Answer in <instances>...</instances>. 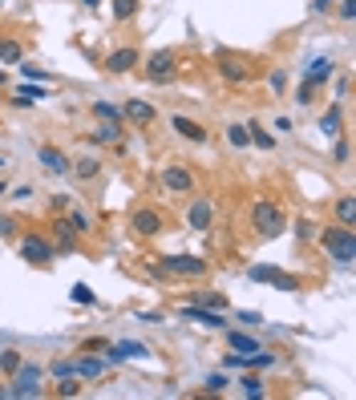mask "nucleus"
<instances>
[{
	"label": "nucleus",
	"instance_id": "5701e85b",
	"mask_svg": "<svg viewBox=\"0 0 356 400\" xmlns=\"http://www.w3.org/2000/svg\"><path fill=\"white\" fill-rule=\"evenodd\" d=\"M227 344H231L235 352H243V356H251V352L263 348V344H259V340H255L251 332H239V327H227Z\"/></svg>",
	"mask_w": 356,
	"mask_h": 400
},
{
	"label": "nucleus",
	"instance_id": "c756f323",
	"mask_svg": "<svg viewBox=\"0 0 356 400\" xmlns=\"http://www.w3.org/2000/svg\"><path fill=\"white\" fill-rule=\"evenodd\" d=\"M227 142L235 146V150H247V146H251V138H247V125H243V122H231L227 125Z\"/></svg>",
	"mask_w": 356,
	"mask_h": 400
},
{
	"label": "nucleus",
	"instance_id": "2eb2a0df",
	"mask_svg": "<svg viewBox=\"0 0 356 400\" xmlns=\"http://www.w3.org/2000/svg\"><path fill=\"white\" fill-rule=\"evenodd\" d=\"M53 235H57L53 255H73V251H77V231L65 223V214H57V219H53Z\"/></svg>",
	"mask_w": 356,
	"mask_h": 400
},
{
	"label": "nucleus",
	"instance_id": "58836bf2",
	"mask_svg": "<svg viewBox=\"0 0 356 400\" xmlns=\"http://www.w3.org/2000/svg\"><path fill=\"white\" fill-rule=\"evenodd\" d=\"M316 89L320 85H312V81H300V85H295V101H300V105H312V101H316Z\"/></svg>",
	"mask_w": 356,
	"mask_h": 400
},
{
	"label": "nucleus",
	"instance_id": "bb28decb",
	"mask_svg": "<svg viewBox=\"0 0 356 400\" xmlns=\"http://www.w3.org/2000/svg\"><path fill=\"white\" fill-rule=\"evenodd\" d=\"M117 138H122V122H105V125L93 130V142H98V146H114Z\"/></svg>",
	"mask_w": 356,
	"mask_h": 400
},
{
	"label": "nucleus",
	"instance_id": "4c0bfd02",
	"mask_svg": "<svg viewBox=\"0 0 356 400\" xmlns=\"http://www.w3.org/2000/svg\"><path fill=\"white\" fill-rule=\"evenodd\" d=\"M49 372L57 376V380H65V376H77V360H53Z\"/></svg>",
	"mask_w": 356,
	"mask_h": 400
},
{
	"label": "nucleus",
	"instance_id": "f03ea898",
	"mask_svg": "<svg viewBox=\"0 0 356 400\" xmlns=\"http://www.w3.org/2000/svg\"><path fill=\"white\" fill-rule=\"evenodd\" d=\"M251 231L259 238H276L283 231V211H280V202H271V199H259L251 206Z\"/></svg>",
	"mask_w": 356,
	"mask_h": 400
},
{
	"label": "nucleus",
	"instance_id": "5fc2aeb1",
	"mask_svg": "<svg viewBox=\"0 0 356 400\" xmlns=\"http://www.w3.org/2000/svg\"><path fill=\"white\" fill-rule=\"evenodd\" d=\"M332 9V0H312V13H328Z\"/></svg>",
	"mask_w": 356,
	"mask_h": 400
},
{
	"label": "nucleus",
	"instance_id": "39448f33",
	"mask_svg": "<svg viewBox=\"0 0 356 400\" xmlns=\"http://www.w3.org/2000/svg\"><path fill=\"white\" fill-rule=\"evenodd\" d=\"M247 279H251V283H267V288H276V291H295L300 288V279L288 275L283 267H271V263H255V267H247Z\"/></svg>",
	"mask_w": 356,
	"mask_h": 400
},
{
	"label": "nucleus",
	"instance_id": "a19ab883",
	"mask_svg": "<svg viewBox=\"0 0 356 400\" xmlns=\"http://www.w3.org/2000/svg\"><path fill=\"white\" fill-rule=\"evenodd\" d=\"M21 73H25V81H49L45 69H37V65H28V61H21Z\"/></svg>",
	"mask_w": 356,
	"mask_h": 400
},
{
	"label": "nucleus",
	"instance_id": "052dcab7",
	"mask_svg": "<svg viewBox=\"0 0 356 400\" xmlns=\"http://www.w3.org/2000/svg\"><path fill=\"white\" fill-rule=\"evenodd\" d=\"M0 85H4V73H0Z\"/></svg>",
	"mask_w": 356,
	"mask_h": 400
},
{
	"label": "nucleus",
	"instance_id": "9b49d317",
	"mask_svg": "<svg viewBox=\"0 0 356 400\" xmlns=\"http://www.w3.org/2000/svg\"><path fill=\"white\" fill-rule=\"evenodd\" d=\"M134 65H142V53L134 49V45H122V49H114L110 57H105V73L122 77V73H130Z\"/></svg>",
	"mask_w": 356,
	"mask_h": 400
},
{
	"label": "nucleus",
	"instance_id": "2f4dec72",
	"mask_svg": "<svg viewBox=\"0 0 356 400\" xmlns=\"http://www.w3.org/2000/svg\"><path fill=\"white\" fill-rule=\"evenodd\" d=\"M93 117L98 122H122V110L110 105V101H93Z\"/></svg>",
	"mask_w": 356,
	"mask_h": 400
},
{
	"label": "nucleus",
	"instance_id": "864d4df0",
	"mask_svg": "<svg viewBox=\"0 0 356 400\" xmlns=\"http://www.w3.org/2000/svg\"><path fill=\"white\" fill-rule=\"evenodd\" d=\"M13 199H33V186H16V190H9Z\"/></svg>",
	"mask_w": 356,
	"mask_h": 400
},
{
	"label": "nucleus",
	"instance_id": "6ab92c4d",
	"mask_svg": "<svg viewBox=\"0 0 356 400\" xmlns=\"http://www.w3.org/2000/svg\"><path fill=\"white\" fill-rule=\"evenodd\" d=\"M69 174H73L77 182H93V178L102 174V158H98V154H85V158L69 162Z\"/></svg>",
	"mask_w": 356,
	"mask_h": 400
},
{
	"label": "nucleus",
	"instance_id": "f257e3e1",
	"mask_svg": "<svg viewBox=\"0 0 356 400\" xmlns=\"http://www.w3.org/2000/svg\"><path fill=\"white\" fill-rule=\"evenodd\" d=\"M320 247L328 251L336 263H352V255H356V235H352V226H344V223L324 226V231H320Z\"/></svg>",
	"mask_w": 356,
	"mask_h": 400
},
{
	"label": "nucleus",
	"instance_id": "412c9836",
	"mask_svg": "<svg viewBox=\"0 0 356 400\" xmlns=\"http://www.w3.org/2000/svg\"><path fill=\"white\" fill-rule=\"evenodd\" d=\"M316 125H320V134H324V138H336V134H344V110H340V105L324 110Z\"/></svg>",
	"mask_w": 356,
	"mask_h": 400
},
{
	"label": "nucleus",
	"instance_id": "ddd939ff",
	"mask_svg": "<svg viewBox=\"0 0 356 400\" xmlns=\"http://www.w3.org/2000/svg\"><path fill=\"white\" fill-rule=\"evenodd\" d=\"M122 122H134V125H154V122H158V110H154L150 101L130 98L126 105H122Z\"/></svg>",
	"mask_w": 356,
	"mask_h": 400
},
{
	"label": "nucleus",
	"instance_id": "f3484780",
	"mask_svg": "<svg viewBox=\"0 0 356 400\" xmlns=\"http://www.w3.org/2000/svg\"><path fill=\"white\" fill-rule=\"evenodd\" d=\"M211 219H215L211 199H194L191 206H187V226H191V231H206V226H211Z\"/></svg>",
	"mask_w": 356,
	"mask_h": 400
},
{
	"label": "nucleus",
	"instance_id": "603ef678",
	"mask_svg": "<svg viewBox=\"0 0 356 400\" xmlns=\"http://www.w3.org/2000/svg\"><path fill=\"white\" fill-rule=\"evenodd\" d=\"M276 130H280V134H292L295 125H292V117H276Z\"/></svg>",
	"mask_w": 356,
	"mask_h": 400
},
{
	"label": "nucleus",
	"instance_id": "9d476101",
	"mask_svg": "<svg viewBox=\"0 0 356 400\" xmlns=\"http://www.w3.org/2000/svg\"><path fill=\"white\" fill-rule=\"evenodd\" d=\"M146 356H150V348H146V344H138V340H117V344H110V348H105V360H110V364L146 360Z\"/></svg>",
	"mask_w": 356,
	"mask_h": 400
},
{
	"label": "nucleus",
	"instance_id": "c85d7f7f",
	"mask_svg": "<svg viewBox=\"0 0 356 400\" xmlns=\"http://www.w3.org/2000/svg\"><path fill=\"white\" fill-rule=\"evenodd\" d=\"M21 57H25V49H21V41H13V37H0V61L21 65Z\"/></svg>",
	"mask_w": 356,
	"mask_h": 400
},
{
	"label": "nucleus",
	"instance_id": "de8ad7c7",
	"mask_svg": "<svg viewBox=\"0 0 356 400\" xmlns=\"http://www.w3.org/2000/svg\"><path fill=\"white\" fill-rule=\"evenodd\" d=\"M105 348H110V340H85L81 344V352H93V356H102Z\"/></svg>",
	"mask_w": 356,
	"mask_h": 400
},
{
	"label": "nucleus",
	"instance_id": "1a4fd4ad",
	"mask_svg": "<svg viewBox=\"0 0 356 400\" xmlns=\"http://www.w3.org/2000/svg\"><path fill=\"white\" fill-rule=\"evenodd\" d=\"M158 182H162V190H170V194H191V190L199 186L187 166H166L162 174H158Z\"/></svg>",
	"mask_w": 356,
	"mask_h": 400
},
{
	"label": "nucleus",
	"instance_id": "09e8293b",
	"mask_svg": "<svg viewBox=\"0 0 356 400\" xmlns=\"http://www.w3.org/2000/svg\"><path fill=\"white\" fill-rule=\"evenodd\" d=\"M348 89H352V77H348V73H340V77H336V98H348Z\"/></svg>",
	"mask_w": 356,
	"mask_h": 400
},
{
	"label": "nucleus",
	"instance_id": "8fccbe9b",
	"mask_svg": "<svg viewBox=\"0 0 356 400\" xmlns=\"http://www.w3.org/2000/svg\"><path fill=\"white\" fill-rule=\"evenodd\" d=\"M235 320H239L243 327H259V324H263V315H255V312H239Z\"/></svg>",
	"mask_w": 356,
	"mask_h": 400
},
{
	"label": "nucleus",
	"instance_id": "7ed1b4c3",
	"mask_svg": "<svg viewBox=\"0 0 356 400\" xmlns=\"http://www.w3.org/2000/svg\"><path fill=\"white\" fill-rule=\"evenodd\" d=\"M9 380H13V384H9V396H16V400L41 396V380H45V368H41V364L21 360V368H16V372L9 376Z\"/></svg>",
	"mask_w": 356,
	"mask_h": 400
},
{
	"label": "nucleus",
	"instance_id": "4be33fe9",
	"mask_svg": "<svg viewBox=\"0 0 356 400\" xmlns=\"http://www.w3.org/2000/svg\"><path fill=\"white\" fill-rule=\"evenodd\" d=\"M105 368H110V360H105V356H93V352H85V356L77 360V376H85V380L105 376Z\"/></svg>",
	"mask_w": 356,
	"mask_h": 400
},
{
	"label": "nucleus",
	"instance_id": "3c124183",
	"mask_svg": "<svg viewBox=\"0 0 356 400\" xmlns=\"http://www.w3.org/2000/svg\"><path fill=\"white\" fill-rule=\"evenodd\" d=\"M352 13H356V0H340V16L344 21H352Z\"/></svg>",
	"mask_w": 356,
	"mask_h": 400
},
{
	"label": "nucleus",
	"instance_id": "aec40b11",
	"mask_svg": "<svg viewBox=\"0 0 356 400\" xmlns=\"http://www.w3.org/2000/svg\"><path fill=\"white\" fill-rule=\"evenodd\" d=\"M219 73L227 77V81H235V85H243V81L251 77V69H247L239 57H231V53H219Z\"/></svg>",
	"mask_w": 356,
	"mask_h": 400
},
{
	"label": "nucleus",
	"instance_id": "ea45409f",
	"mask_svg": "<svg viewBox=\"0 0 356 400\" xmlns=\"http://www.w3.org/2000/svg\"><path fill=\"white\" fill-rule=\"evenodd\" d=\"M53 392H57V396H81V384H73V376H65V380L53 388Z\"/></svg>",
	"mask_w": 356,
	"mask_h": 400
},
{
	"label": "nucleus",
	"instance_id": "79ce46f5",
	"mask_svg": "<svg viewBox=\"0 0 356 400\" xmlns=\"http://www.w3.org/2000/svg\"><path fill=\"white\" fill-rule=\"evenodd\" d=\"M203 392H206V396H215V392H227V376H211V380L203 384Z\"/></svg>",
	"mask_w": 356,
	"mask_h": 400
},
{
	"label": "nucleus",
	"instance_id": "0eeeda50",
	"mask_svg": "<svg viewBox=\"0 0 356 400\" xmlns=\"http://www.w3.org/2000/svg\"><path fill=\"white\" fill-rule=\"evenodd\" d=\"M142 69H146V77H150V81H170V77H174V69H178V57L170 49H158V53H150V57H146V65H142Z\"/></svg>",
	"mask_w": 356,
	"mask_h": 400
},
{
	"label": "nucleus",
	"instance_id": "6e6552de",
	"mask_svg": "<svg viewBox=\"0 0 356 400\" xmlns=\"http://www.w3.org/2000/svg\"><path fill=\"white\" fill-rule=\"evenodd\" d=\"M130 226H134V235L154 238L166 226V219H162V211H154V206H138V211L130 214Z\"/></svg>",
	"mask_w": 356,
	"mask_h": 400
},
{
	"label": "nucleus",
	"instance_id": "13d9d810",
	"mask_svg": "<svg viewBox=\"0 0 356 400\" xmlns=\"http://www.w3.org/2000/svg\"><path fill=\"white\" fill-rule=\"evenodd\" d=\"M0 170H4V154H0Z\"/></svg>",
	"mask_w": 356,
	"mask_h": 400
},
{
	"label": "nucleus",
	"instance_id": "a878e982",
	"mask_svg": "<svg viewBox=\"0 0 356 400\" xmlns=\"http://www.w3.org/2000/svg\"><path fill=\"white\" fill-rule=\"evenodd\" d=\"M191 303H199V307H211V312H227V307H231L227 295H215V291H194Z\"/></svg>",
	"mask_w": 356,
	"mask_h": 400
},
{
	"label": "nucleus",
	"instance_id": "4d7b16f0",
	"mask_svg": "<svg viewBox=\"0 0 356 400\" xmlns=\"http://www.w3.org/2000/svg\"><path fill=\"white\" fill-rule=\"evenodd\" d=\"M4 194H9V182H4V178H0V199H4Z\"/></svg>",
	"mask_w": 356,
	"mask_h": 400
},
{
	"label": "nucleus",
	"instance_id": "473e14b6",
	"mask_svg": "<svg viewBox=\"0 0 356 400\" xmlns=\"http://www.w3.org/2000/svg\"><path fill=\"white\" fill-rule=\"evenodd\" d=\"M21 360H25V356H21L16 348H4V352H0V372H4V376H13L16 368H21Z\"/></svg>",
	"mask_w": 356,
	"mask_h": 400
},
{
	"label": "nucleus",
	"instance_id": "bf43d9fd",
	"mask_svg": "<svg viewBox=\"0 0 356 400\" xmlns=\"http://www.w3.org/2000/svg\"><path fill=\"white\" fill-rule=\"evenodd\" d=\"M0 101H4V85H0Z\"/></svg>",
	"mask_w": 356,
	"mask_h": 400
},
{
	"label": "nucleus",
	"instance_id": "e433bc0d",
	"mask_svg": "<svg viewBox=\"0 0 356 400\" xmlns=\"http://www.w3.org/2000/svg\"><path fill=\"white\" fill-rule=\"evenodd\" d=\"M267 85H271V93H288V69H271Z\"/></svg>",
	"mask_w": 356,
	"mask_h": 400
},
{
	"label": "nucleus",
	"instance_id": "20e7f679",
	"mask_svg": "<svg viewBox=\"0 0 356 400\" xmlns=\"http://www.w3.org/2000/svg\"><path fill=\"white\" fill-rule=\"evenodd\" d=\"M158 271H166V275H178V279H203L211 267H206V259H199V255H162Z\"/></svg>",
	"mask_w": 356,
	"mask_h": 400
},
{
	"label": "nucleus",
	"instance_id": "4468645a",
	"mask_svg": "<svg viewBox=\"0 0 356 400\" xmlns=\"http://www.w3.org/2000/svg\"><path fill=\"white\" fill-rule=\"evenodd\" d=\"M170 125H174V134H178V138L199 142V146H203V142L211 138V134H206V125H203V122H194V117H187V113H174V117H170Z\"/></svg>",
	"mask_w": 356,
	"mask_h": 400
},
{
	"label": "nucleus",
	"instance_id": "6e6d98bb",
	"mask_svg": "<svg viewBox=\"0 0 356 400\" xmlns=\"http://www.w3.org/2000/svg\"><path fill=\"white\" fill-rule=\"evenodd\" d=\"M81 4H85V9H98V4H102V0H81Z\"/></svg>",
	"mask_w": 356,
	"mask_h": 400
},
{
	"label": "nucleus",
	"instance_id": "cd10ccee",
	"mask_svg": "<svg viewBox=\"0 0 356 400\" xmlns=\"http://www.w3.org/2000/svg\"><path fill=\"white\" fill-rule=\"evenodd\" d=\"M336 223H344V226H352V223H356V199H352V194L336 199Z\"/></svg>",
	"mask_w": 356,
	"mask_h": 400
},
{
	"label": "nucleus",
	"instance_id": "c9c22d12",
	"mask_svg": "<svg viewBox=\"0 0 356 400\" xmlns=\"http://www.w3.org/2000/svg\"><path fill=\"white\" fill-rule=\"evenodd\" d=\"M110 4H114V21H130L138 13V0H110Z\"/></svg>",
	"mask_w": 356,
	"mask_h": 400
},
{
	"label": "nucleus",
	"instance_id": "f8f14e48",
	"mask_svg": "<svg viewBox=\"0 0 356 400\" xmlns=\"http://www.w3.org/2000/svg\"><path fill=\"white\" fill-rule=\"evenodd\" d=\"M178 320H191V324H203V327H227V315H223V312H211V307H199V303L178 307Z\"/></svg>",
	"mask_w": 356,
	"mask_h": 400
},
{
	"label": "nucleus",
	"instance_id": "37998d69",
	"mask_svg": "<svg viewBox=\"0 0 356 400\" xmlns=\"http://www.w3.org/2000/svg\"><path fill=\"white\" fill-rule=\"evenodd\" d=\"M316 235V223L312 219H295V238H312Z\"/></svg>",
	"mask_w": 356,
	"mask_h": 400
},
{
	"label": "nucleus",
	"instance_id": "c03bdc74",
	"mask_svg": "<svg viewBox=\"0 0 356 400\" xmlns=\"http://www.w3.org/2000/svg\"><path fill=\"white\" fill-rule=\"evenodd\" d=\"M223 368H227V372H231V368L243 372V368H247V356H231V352H227V356H223Z\"/></svg>",
	"mask_w": 356,
	"mask_h": 400
},
{
	"label": "nucleus",
	"instance_id": "393cba45",
	"mask_svg": "<svg viewBox=\"0 0 356 400\" xmlns=\"http://www.w3.org/2000/svg\"><path fill=\"white\" fill-rule=\"evenodd\" d=\"M243 125H247V138H251V146H259V150H271V146H276V138L263 130V122H259V117H251V122H243Z\"/></svg>",
	"mask_w": 356,
	"mask_h": 400
},
{
	"label": "nucleus",
	"instance_id": "72a5a7b5",
	"mask_svg": "<svg viewBox=\"0 0 356 400\" xmlns=\"http://www.w3.org/2000/svg\"><path fill=\"white\" fill-rule=\"evenodd\" d=\"M239 388L247 392V396H259V392H263V380H259V372H255V368H247V376L239 380Z\"/></svg>",
	"mask_w": 356,
	"mask_h": 400
},
{
	"label": "nucleus",
	"instance_id": "423d86ee",
	"mask_svg": "<svg viewBox=\"0 0 356 400\" xmlns=\"http://www.w3.org/2000/svg\"><path fill=\"white\" fill-rule=\"evenodd\" d=\"M21 259H25L28 267H49L57 255H53V243L45 235H25L21 238Z\"/></svg>",
	"mask_w": 356,
	"mask_h": 400
},
{
	"label": "nucleus",
	"instance_id": "b1692460",
	"mask_svg": "<svg viewBox=\"0 0 356 400\" xmlns=\"http://www.w3.org/2000/svg\"><path fill=\"white\" fill-rule=\"evenodd\" d=\"M45 98H49V93H45V85H33V81H25V85L16 89V93H13V98H9V101H13V105H21V110H25V105H33V101H45Z\"/></svg>",
	"mask_w": 356,
	"mask_h": 400
},
{
	"label": "nucleus",
	"instance_id": "680f3d73",
	"mask_svg": "<svg viewBox=\"0 0 356 400\" xmlns=\"http://www.w3.org/2000/svg\"><path fill=\"white\" fill-rule=\"evenodd\" d=\"M0 9H4V0H0Z\"/></svg>",
	"mask_w": 356,
	"mask_h": 400
},
{
	"label": "nucleus",
	"instance_id": "7c9ffc66",
	"mask_svg": "<svg viewBox=\"0 0 356 400\" xmlns=\"http://www.w3.org/2000/svg\"><path fill=\"white\" fill-rule=\"evenodd\" d=\"M348 158H352V142L344 138V134H336V146H332V162H336V166H348Z\"/></svg>",
	"mask_w": 356,
	"mask_h": 400
},
{
	"label": "nucleus",
	"instance_id": "a211bd4d",
	"mask_svg": "<svg viewBox=\"0 0 356 400\" xmlns=\"http://www.w3.org/2000/svg\"><path fill=\"white\" fill-rule=\"evenodd\" d=\"M37 158H41V166H45L49 174H57V178L69 174V158H65V150H57V146H41Z\"/></svg>",
	"mask_w": 356,
	"mask_h": 400
},
{
	"label": "nucleus",
	"instance_id": "f704fd0d",
	"mask_svg": "<svg viewBox=\"0 0 356 400\" xmlns=\"http://www.w3.org/2000/svg\"><path fill=\"white\" fill-rule=\"evenodd\" d=\"M65 223L73 226L77 235H89V231H93V223H89V214H81V211H69V214H65Z\"/></svg>",
	"mask_w": 356,
	"mask_h": 400
},
{
	"label": "nucleus",
	"instance_id": "dca6fc26",
	"mask_svg": "<svg viewBox=\"0 0 356 400\" xmlns=\"http://www.w3.org/2000/svg\"><path fill=\"white\" fill-rule=\"evenodd\" d=\"M332 77H336V61L332 57H312L304 65V81H312V85H328Z\"/></svg>",
	"mask_w": 356,
	"mask_h": 400
},
{
	"label": "nucleus",
	"instance_id": "a18cd8bd",
	"mask_svg": "<svg viewBox=\"0 0 356 400\" xmlns=\"http://www.w3.org/2000/svg\"><path fill=\"white\" fill-rule=\"evenodd\" d=\"M73 300H77V303H85V307H89V303L98 300V295H93V291H89L85 283H77V288H73Z\"/></svg>",
	"mask_w": 356,
	"mask_h": 400
},
{
	"label": "nucleus",
	"instance_id": "49530a36",
	"mask_svg": "<svg viewBox=\"0 0 356 400\" xmlns=\"http://www.w3.org/2000/svg\"><path fill=\"white\" fill-rule=\"evenodd\" d=\"M13 235H16V219L0 214V238H13Z\"/></svg>",
	"mask_w": 356,
	"mask_h": 400
}]
</instances>
